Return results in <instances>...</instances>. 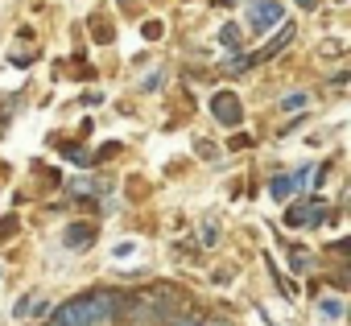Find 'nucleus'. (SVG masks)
I'll return each mask as SVG.
<instances>
[{
  "label": "nucleus",
  "instance_id": "1",
  "mask_svg": "<svg viewBox=\"0 0 351 326\" xmlns=\"http://www.w3.org/2000/svg\"><path fill=\"white\" fill-rule=\"evenodd\" d=\"M178 314H186V297L173 285H149L141 293H128V301H124V322L128 326H165Z\"/></svg>",
  "mask_w": 351,
  "mask_h": 326
},
{
  "label": "nucleus",
  "instance_id": "2",
  "mask_svg": "<svg viewBox=\"0 0 351 326\" xmlns=\"http://www.w3.org/2000/svg\"><path fill=\"white\" fill-rule=\"evenodd\" d=\"M124 301H128V293H116V289H91V293H83L87 326H120L124 322Z\"/></svg>",
  "mask_w": 351,
  "mask_h": 326
},
{
  "label": "nucleus",
  "instance_id": "3",
  "mask_svg": "<svg viewBox=\"0 0 351 326\" xmlns=\"http://www.w3.org/2000/svg\"><path fill=\"white\" fill-rule=\"evenodd\" d=\"M281 17H285L281 0H248V9H244V25H248L252 34H265V29L277 25Z\"/></svg>",
  "mask_w": 351,
  "mask_h": 326
},
{
  "label": "nucleus",
  "instance_id": "4",
  "mask_svg": "<svg viewBox=\"0 0 351 326\" xmlns=\"http://www.w3.org/2000/svg\"><path fill=\"white\" fill-rule=\"evenodd\" d=\"M211 116H215L223 128H240V120H244L240 95H236V91H215V95H211Z\"/></svg>",
  "mask_w": 351,
  "mask_h": 326
},
{
  "label": "nucleus",
  "instance_id": "5",
  "mask_svg": "<svg viewBox=\"0 0 351 326\" xmlns=\"http://www.w3.org/2000/svg\"><path fill=\"white\" fill-rule=\"evenodd\" d=\"M50 326H87V310H83V293L62 301L54 314H50Z\"/></svg>",
  "mask_w": 351,
  "mask_h": 326
},
{
  "label": "nucleus",
  "instance_id": "6",
  "mask_svg": "<svg viewBox=\"0 0 351 326\" xmlns=\"http://www.w3.org/2000/svg\"><path fill=\"white\" fill-rule=\"evenodd\" d=\"M322 215H326V211H322V203H318V199H306V203H298V207H289V211H285V223H289V227L322 223Z\"/></svg>",
  "mask_w": 351,
  "mask_h": 326
},
{
  "label": "nucleus",
  "instance_id": "7",
  "mask_svg": "<svg viewBox=\"0 0 351 326\" xmlns=\"http://www.w3.org/2000/svg\"><path fill=\"white\" fill-rule=\"evenodd\" d=\"M293 34H298V25H293V21H285V25L277 29V38H273L265 50H256V54H252V62H269V58H277V54H281L289 42H293Z\"/></svg>",
  "mask_w": 351,
  "mask_h": 326
},
{
  "label": "nucleus",
  "instance_id": "8",
  "mask_svg": "<svg viewBox=\"0 0 351 326\" xmlns=\"http://www.w3.org/2000/svg\"><path fill=\"white\" fill-rule=\"evenodd\" d=\"M95 236H99V231H95V223H71V227H66V236H62V244H66V248H91V244H95Z\"/></svg>",
  "mask_w": 351,
  "mask_h": 326
},
{
  "label": "nucleus",
  "instance_id": "9",
  "mask_svg": "<svg viewBox=\"0 0 351 326\" xmlns=\"http://www.w3.org/2000/svg\"><path fill=\"white\" fill-rule=\"evenodd\" d=\"M71 195H75V199H83V195L95 199V195H108V182H104V178H75V182H71Z\"/></svg>",
  "mask_w": 351,
  "mask_h": 326
},
{
  "label": "nucleus",
  "instance_id": "10",
  "mask_svg": "<svg viewBox=\"0 0 351 326\" xmlns=\"http://www.w3.org/2000/svg\"><path fill=\"white\" fill-rule=\"evenodd\" d=\"M310 108V91H289V95H281V112L285 116H298V112H306Z\"/></svg>",
  "mask_w": 351,
  "mask_h": 326
},
{
  "label": "nucleus",
  "instance_id": "11",
  "mask_svg": "<svg viewBox=\"0 0 351 326\" xmlns=\"http://www.w3.org/2000/svg\"><path fill=\"white\" fill-rule=\"evenodd\" d=\"M219 66H223V75H232V79H236V75H244V71H248V66H256V62H252V54H232V58H223Z\"/></svg>",
  "mask_w": 351,
  "mask_h": 326
},
{
  "label": "nucleus",
  "instance_id": "12",
  "mask_svg": "<svg viewBox=\"0 0 351 326\" xmlns=\"http://www.w3.org/2000/svg\"><path fill=\"white\" fill-rule=\"evenodd\" d=\"M293 190H298V186H293V178H273V182H269V195H273V199H281V203H285Z\"/></svg>",
  "mask_w": 351,
  "mask_h": 326
},
{
  "label": "nucleus",
  "instance_id": "13",
  "mask_svg": "<svg viewBox=\"0 0 351 326\" xmlns=\"http://www.w3.org/2000/svg\"><path fill=\"white\" fill-rule=\"evenodd\" d=\"M199 244H203V248H215V244H219V223H215V219H207V223H203Z\"/></svg>",
  "mask_w": 351,
  "mask_h": 326
},
{
  "label": "nucleus",
  "instance_id": "14",
  "mask_svg": "<svg viewBox=\"0 0 351 326\" xmlns=\"http://www.w3.org/2000/svg\"><path fill=\"white\" fill-rule=\"evenodd\" d=\"M219 42H223L228 50H236V46H240V25H223V29H219Z\"/></svg>",
  "mask_w": 351,
  "mask_h": 326
},
{
  "label": "nucleus",
  "instance_id": "15",
  "mask_svg": "<svg viewBox=\"0 0 351 326\" xmlns=\"http://www.w3.org/2000/svg\"><path fill=\"white\" fill-rule=\"evenodd\" d=\"M165 326H203V318H195V314H178L173 322H165Z\"/></svg>",
  "mask_w": 351,
  "mask_h": 326
},
{
  "label": "nucleus",
  "instance_id": "16",
  "mask_svg": "<svg viewBox=\"0 0 351 326\" xmlns=\"http://www.w3.org/2000/svg\"><path fill=\"white\" fill-rule=\"evenodd\" d=\"M322 314H326V318H343V301H335V297L322 301Z\"/></svg>",
  "mask_w": 351,
  "mask_h": 326
},
{
  "label": "nucleus",
  "instance_id": "17",
  "mask_svg": "<svg viewBox=\"0 0 351 326\" xmlns=\"http://www.w3.org/2000/svg\"><path fill=\"white\" fill-rule=\"evenodd\" d=\"M145 38L157 42V38H161V21H149V25H145Z\"/></svg>",
  "mask_w": 351,
  "mask_h": 326
},
{
  "label": "nucleus",
  "instance_id": "18",
  "mask_svg": "<svg viewBox=\"0 0 351 326\" xmlns=\"http://www.w3.org/2000/svg\"><path fill=\"white\" fill-rule=\"evenodd\" d=\"M322 54H326V58H335V54H343V42H322Z\"/></svg>",
  "mask_w": 351,
  "mask_h": 326
},
{
  "label": "nucleus",
  "instance_id": "19",
  "mask_svg": "<svg viewBox=\"0 0 351 326\" xmlns=\"http://www.w3.org/2000/svg\"><path fill=\"white\" fill-rule=\"evenodd\" d=\"M195 149H199V157H215V145H211V140H199Z\"/></svg>",
  "mask_w": 351,
  "mask_h": 326
},
{
  "label": "nucleus",
  "instance_id": "20",
  "mask_svg": "<svg viewBox=\"0 0 351 326\" xmlns=\"http://www.w3.org/2000/svg\"><path fill=\"white\" fill-rule=\"evenodd\" d=\"M29 297H34V293H25V297H21V301H17V305H13V314H17V318H21V314H25V310H29V305H34V301H29Z\"/></svg>",
  "mask_w": 351,
  "mask_h": 326
},
{
  "label": "nucleus",
  "instance_id": "21",
  "mask_svg": "<svg viewBox=\"0 0 351 326\" xmlns=\"http://www.w3.org/2000/svg\"><path fill=\"white\" fill-rule=\"evenodd\" d=\"M322 0H298V9H318Z\"/></svg>",
  "mask_w": 351,
  "mask_h": 326
},
{
  "label": "nucleus",
  "instance_id": "22",
  "mask_svg": "<svg viewBox=\"0 0 351 326\" xmlns=\"http://www.w3.org/2000/svg\"><path fill=\"white\" fill-rule=\"evenodd\" d=\"M203 326H228V322H219V318H207V322H203Z\"/></svg>",
  "mask_w": 351,
  "mask_h": 326
},
{
  "label": "nucleus",
  "instance_id": "23",
  "mask_svg": "<svg viewBox=\"0 0 351 326\" xmlns=\"http://www.w3.org/2000/svg\"><path fill=\"white\" fill-rule=\"evenodd\" d=\"M219 5H236V0H219Z\"/></svg>",
  "mask_w": 351,
  "mask_h": 326
},
{
  "label": "nucleus",
  "instance_id": "24",
  "mask_svg": "<svg viewBox=\"0 0 351 326\" xmlns=\"http://www.w3.org/2000/svg\"><path fill=\"white\" fill-rule=\"evenodd\" d=\"M38 326H50V322H38Z\"/></svg>",
  "mask_w": 351,
  "mask_h": 326
}]
</instances>
